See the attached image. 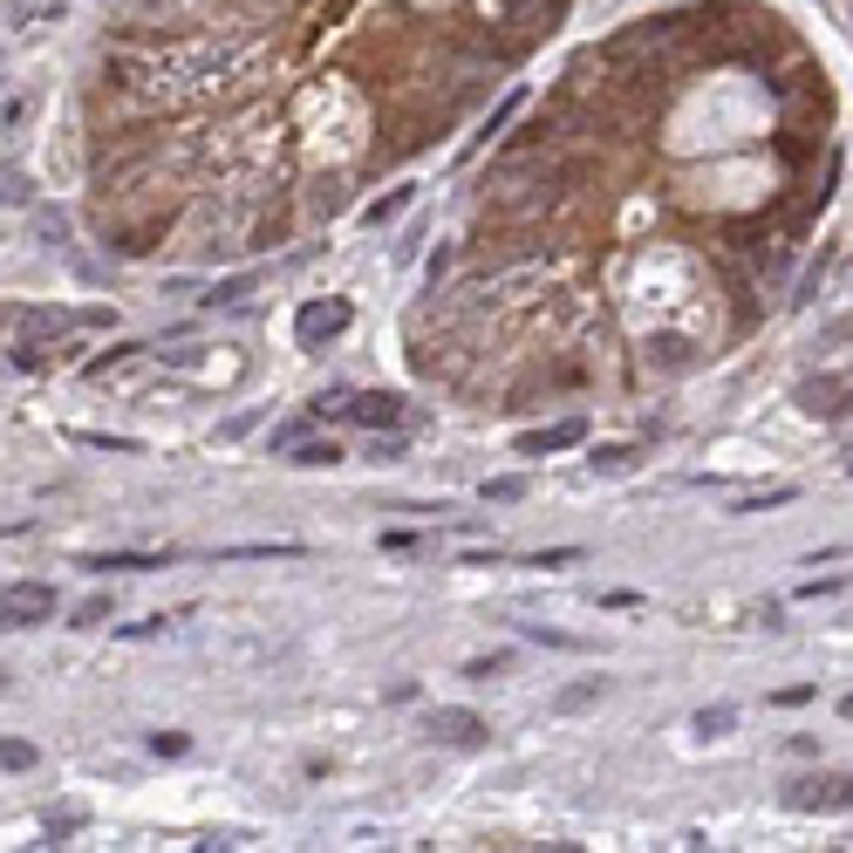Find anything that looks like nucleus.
<instances>
[{"label": "nucleus", "instance_id": "1", "mask_svg": "<svg viewBox=\"0 0 853 853\" xmlns=\"http://www.w3.org/2000/svg\"><path fill=\"white\" fill-rule=\"evenodd\" d=\"M785 806L799 813H853V771H826V779H792Z\"/></svg>", "mask_w": 853, "mask_h": 853}, {"label": "nucleus", "instance_id": "2", "mask_svg": "<svg viewBox=\"0 0 853 853\" xmlns=\"http://www.w3.org/2000/svg\"><path fill=\"white\" fill-rule=\"evenodd\" d=\"M56 614V587L48 581H14V587H0V629H35Z\"/></svg>", "mask_w": 853, "mask_h": 853}, {"label": "nucleus", "instance_id": "3", "mask_svg": "<svg viewBox=\"0 0 853 853\" xmlns=\"http://www.w3.org/2000/svg\"><path fill=\"white\" fill-rule=\"evenodd\" d=\"M792 397H799L806 417H846L853 410V376H806Z\"/></svg>", "mask_w": 853, "mask_h": 853}, {"label": "nucleus", "instance_id": "4", "mask_svg": "<svg viewBox=\"0 0 853 853\" xmlns=\"http://www.w3.org/2000/svg\"><path fill=\"white\" fill-rule=\"evenodd\" d=\"M342 328H349V301H307L301 315H294L301 349H321V342H334Z\"/></svg>", "mask_w": 853, "mask_h": 853}, {"label": "nucleus", "instance_id": "5", "mask_svg": "<svg viewBox=\"0 0 853 853\" xmlns=\"http://www.w3.org/2000/svg\"><path fill=\"white\" fill-rule=\"evenodd\" d=\"M424 731L437 738V744H485V717L478 710H458V704H444V710H430V723Z\"/></svg>", "mask_w": 853, "mask_h": 853}, {"label": "nucleus", "instance_id": "6", "mask_svg": "<svg viewBox=\"0 0 853 853\" xmlns=\"http://www.w3.org/2000/svg\"><path fill=\"white\" fill-rule=\"evenodd\" d=\"M349 417H355L362 430H390V424L403 417V397H390V390H362V397L349 403Z\"/></svg>", "mask_w": 853, "mask_h": 853}, {"label": "nucleus", "instance_id": "7", "mask_svg": "<svg viewBox=\"0 0 853 853\" xmlns=\"http://www.w3.org/2000/svg\"><path fill=\"white\" fill-rule=\"evenodd\" d=\"M581 437H587V424H581V417H560V424H547V430L520 437V451H526V458H547V451H566V444H581Z\"/></svg>", "mask_w": 853, "mask_h": 853}, {"label": "nucleus", "instance_id": "8", "mask_svg": "<svg viewBox=\"0 0 853 853\" xmlns=\"http://www.w3.org/2000/svg\"><path fill=\"white\" fill-rule=\"evenodd\" d=\"M150 566H171V553H96L89 574H150Z\"/></svg>", "mask_w": 853, "mask_h": 853}, {"label": "nucleus", "instance_id": "9", "mask_svg": "<svg viewBox=\"0 0 853 853\" xmlns=\"http://www.w3.org/2000/svg\"><path fill=\"white\" fill-rule=\"evenodd\" d=\"M219 560H301L294 539H253V547H226Z\"/></svg>", "mask_w": 853, "mask_h": 853}, {"label": "nucleus", "instance_id": "10", "mask_svg": "<svg viewBox=\"0 0 853 853\" xmlns=\"http://www.w3.org/2000/svg\"><path fill=\"white\" fill-rule=\"evenodd\" d=\"M738 723V710L731 704H710V710H696V738H723Z\"/></svg>", "mask_w": 853, "mask_h": 853}, {"label": "nucleus", "instance_id": "11", "mask_svg": "<svg viewBox=\"0 0 853 853\" xmlns=\"http://www.w3.org/2000/svg\"><path fill=\"white\" fill-rule=\"evenodd\" d=\"M649 362H662V369H690V349L677 342V334H656V342H649Z\"/></svg>", "mask_w": 853, "mask_h": 853}, {"label": "nucleus", "instance_id": "12", "mask_svg": "<svg viewBox=\"0 0 853 853\" xmlns=\"http://www.w3.org/2000/svg\"><path fill=\"white\" fill-rule=\"evenodd\" d=\"M553 704H560V710H587V704H601V677H594V683H566Z\"/></svg>", "mask_w": 853, "mask_h": 853}, {"label": "nucleus", "instance_id": "13", "mask_svg": "<svg viewBox=\"0 0 853 853\" xmlns=\"http://www.w3.org/2000/svg\"><path fill=\"white\" fill-rule=\"evenodd\" d=\"M41 752H35V744L28 738H0V765H8V771H28Z\"/></svg>", "mask_w": 853, "mask_h": 853}, {"label": "nucleus", "instance_id": "14", "mask_svg": "<svg viewBox=\"0 0 853 853\" xmlns=\"http://www.w3.org/2000/svg\"><path fill=\"white\" fill-rule=\"evenodd\" d=\"M403 205H410V185H397V192H382V198L369 205V226H390V219L403 212Z\"/></svg>", "mask_w": 853, "mask_h": 853}, {"label": "nucleus", "instance_id": "15", "mask_svg": "<svg viewBox=\"0 0 853 853\" xmlns=\"http://www.w3.org/2000/svg\"><path fill=\"white\" fill-rule=\"evenodd\" d=\"M526 499V478H485V505H512Z\"/></svg>", "mask_w": 853, "mask_h": 853}, {"label": "nucleus", "instance_id": "16", "mask_svg": "<svg viewBox=\"0 0 853 853\" xmlns=\"http://www.w3.org/2000/svg\"><path fill=\"white\" fill-rule=\"evenodd\" d=\"M629 464H635L629 444H601V451H594V472H629Z\"/></svg>", "mask_w": 853, "mask_h": 853}, {"label": "nucleus", "instance_id": "17", "mask_svg": "<svg viewBox=\"0 0 853 853\" xmlns=\"http://www.w3.org/2000/svg\"><path fill=\"white\" fill-rule=\"evenodd\" d=\"M799 492L792 485H771V492H758V499H738V512H765V505H792Z\"/></svg>", "mask_w": 853, "mask_h": 853}, {"label": "nucleus", "instance_id": "18", "mask_svg": "<svg viewBox=\"0 0 853 853\" xmlns=\"http://www.w3.org/2000/svg\"><path fill=\"white\" fill-rule=\"evenodd\" d=\"M505 662H512V656H478V662H464V677H472V683H492V677H505Z\"/></svg>", "mask_w": 853, "mask_h": 853}, {"label": "nucleus", "instance_id": "19", "mask_svg": "<svg viewBox=\"0 0 853 853\" xmlns=\"http://www.w3.org/2000/svg\"><path fill=\"white\" fill-rule=\"evenodd\" d=\"M334 458H342V451H334V444H321V437H307V444L294 451V464H334Z\"/></svg>", "mask_w": 853, "mask_h": 853}, {"label": "nucleus", "instance_id": "20", "mask_svg": "<svg viewBox=\"0 0 853 853\" xmlns=\"http://www.w3.org/2000/svg\"><path fill=\"white\" fill-rule=\"evenodd\" d=\"M131 355H137V342H117L110 355H96V362H89V376H110V369H117V362H131Z\"/></svg>", "mask_w": 853, "mask_h": 853}, {"label": "nucleus", "instance_id": "21", "mask_svg": "<svg viewBox=\"0 0 853 853\" xmlns=\"http://www.w3.org/2000/svg\"><path fill=\"white\" fill-rule=\"evenodd\" d=\"M96 622H110V601H102V594H96V601H83V608H75V629H96Z\"/></svg>", "mask_w": 853, "mask_h": 853}, {"label": "nucleus", "instance_id": "22", "mask_svg": "<svg viewBox=\"0 0 853 853\" xmlns=\"http://www.w3.org/2000/svg\"><path fill=\"white\" fill-rule=\"evenodd\" d=\"M21 328H28V334H62V315H48V307H35V315L21 321Z\"/></svg>", "mask_w": 853, "mask_h": 853}, {"label": "nucleus", "instance_id": "23", "mask_svg": "<svg viewBox=\"0 0 853 853\" xmlns=\"http://www.w3.org/2000/svg\"><path fill=\"white\" fill-rule=\"evenodd\" d=\"M771 704H779V710H799V704H813V683H792V690H779V696H771Z\"/></svg>", "mask_w": 853, "mask_h": 853}, {"label": "nucleus", "instance_id": "24", "mask_svg": "<svg viewBox=\"0 0 853 853\" xmlns=\"http://www.w3.org/2000/svg\"><path fill=\"white\" fill-rule=\"evenodd\" d=\"M581 547H553V553H533V566H574Z\"/></svg>", "mask_w": 853, "mask_h": 853}, {"label": "nucleus", "instance_id": "25", "mask_svg": "<svg viewBox=\"0 0 853 853\" xmlns=\"http://www.w3.org/2000/svg\"><path fill=\"white\" fill-rule=\"evenodd\" d=\"M150 752H158V758H178V752H185V738H178V731H158V738H150Z\"/></svg>", "mask_w": 853, "mask_h": 853}, {"label": "nucleus", "instance_id": "26", "mask_svg": "<svg viewBox=\"0 0 853 853\" xmlns=\"http://www.w3.org/2000/svg\"><path fill=\"white\" fill-rule=\"evenodd\" d=\"M0 198H8V205H21V198H28V185H21V178H0Z\"/></svg>", "mask_w": 853, "mask_h": 853}]
</instances>
